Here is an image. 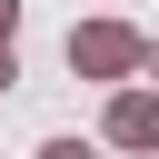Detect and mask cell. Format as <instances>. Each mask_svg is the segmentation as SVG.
<instances>
[{
    "instance_id": "obj_1",
    "label": "cell",
    "mask_w": 159,
    "mask_h": 159,
    "mask_svg": "<svg viewBox=\"0 0 159 159\" xmlns=\"http://www.w3.org/2000/svg\"><path fill=\"white\" fill-rule=\"evenodd\" d=\"M139 50H149V40H139L129 20H80V30H70V70H80V80H129Z\"/></svg>"
},
{
    "instance_id": "obj_2",
    "label": "cell",
    "mask_w": 159,
    "mask_h": 159,
    "mask_svg": "<svg viewBox=\"0 0 159 159\" xmlns=\"http://www.w3.org/2000/svg\"><path fill=\"white\" fill-rule=\"evenodd\" d=\"M99 129H109V149H159V89H119Z\"/></svg>"
},
{
    "instance_id": "obj_3",
    "label": "cell",
    "mask_w": 159,
    "mask_h": 159,
    "mask_svg": "<svg viewBox=\"0 0 159 159\" xmlns=\"http://www.w3.org/2000/svg\"><path fill=\"white\" fill-rule=\"evenodd\" d=\"M40 159H99V149H89V139H50Z\"/></svg>"
},
{
    "instance_id": "obj_4",
    "label": "cell",
    "mask_w": 159,
    "mask_h": 159,
    "mask_svg": "<svg viewBox=\"0 0 159 159\" xmlns=\"http://www.w3.org/2000/svg\"><path fill=\"white\" fill-rule=\"evenodd\" d=\"M10 80H20V60H10V40H0V89H10Z\"/></svg>"
},
{
    "instance_id": "obj_5",
    "label": "cell",
    "mask_w": 159,
    "mask_h": 159,
    "mask_svg": "<svg viewBox=\"0 0 159 159\" xmlns=\"http://www.w3.org/2000/svg\"><path fill=\"white\" fill-rule=\"evenodd\" d=\"M10 30H20V0H0V40H10Z\"/></svg>"
},
{
    "instance_id": "obj_6",
    "label": "cell",
    "mask_w": 159,
    "mask_h": 159,
    "mask_svg": "<svg viewBox=\"0 0 159 159\" xmlns=\"http://www.w3.org/2000/svg\"><path fill=\"white\" fill-rule=\"evenodd\" d=\"M139 70H149V80H159V40H149V50H139Z\"/></svg>"
}]
</instances>
